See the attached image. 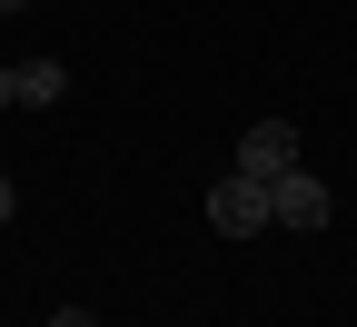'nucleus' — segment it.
I'll list each match as a JSON object with an SVG mask.
<instances>
[{
    "instance_id": "obj_8",
    "label": "nucleus",
    "mask_w": 357,
    "mask_h": 327,
    "mask_svg": "<svg viewBox=\"0 0 357 327\" xmlns=\"http://www.w3.org/2000/svg\"><path fill=\"white\" fill-rule=\"evenodd\" d=\"M0 10H30V0H0Z\"/></svg>"
},
{
    "instance_id": "obj_6",
    "label": "nucleus",
    "mask_w": 357,
    "mask_h": 327,
    "mask_svg": "<svg viewBox=\"0 0 357 327\" xmlns=\"http://www.w3.org/2000/svg\"><path fill=\"white\" fill-rule=\"evenodd\" d=\"M10 100H20V79H10V70H0V109H10Z\"/></svg>"
},
{
    "instance_id": "obj_4",
    "label": "nucleus",
    "mask_w": 357,
    "mask_h": 327,
    "mask_svg": "<svg viewBox=\"0 0 357 327\" xmlns=\"http://www.w3.org/2000/svg\"><path fill=\"white\" fill-rule=\"evenodd\" d=\"M10 79H20V109H60V89H70V70H60V60H20Z\"/></svg>"
},
{
    "instance_id": "obj_1",
    "label": "nucleus",
    "mask_w": 357,
    "mask_h": 327,
    "mask_svg": "<svg viewBox=\"0 0 357 327\" xmlns=\"http://www.w3.org/2000/svg\"><path fill=\"white\" fill-rule=\"evenodd\" d=\"M208 228H218V238H258V228H278V208H268V178L229 169V178L208 189Z\"/></svg>"
},
{
    "instance_id": "obj_3",
    "label": "nucleus",
    "mask_w": 357,
    "mask_h": 327,
    "mask_svg": "<svg viewBox=\"0 0 357 327\" xmlns=\"http://www.w3.org/2000/svg\"><path fill=\"white\" fill-rule=\"evenodd\" d=\"M238 169H248V178H288V169H298V129H288V119H258V129L238 139Z\"/></svg>"
},
{
    "instance_id": "obj_7",
    "label": "nucleus",
    "mask_w": 357,
    "mask_h": 327,
    "mask_svg": "<svg viewBox=\"0 0 357 327\" xmlns=\"http://www.w3.org/2000/svg\"><path fill=\"white\" fill-rule=\"evenodd\" d=\"M10 208H20V199H10V178H0V218H10Z\"/></svg>"
},
{
    "instance_id": "obj_5",
    "label": "nucleus",
    "mask_w": 357,
    "mask_h": 327,
    "mask_svg": "<svg viewBox=\"0 0 357 327\" xmlns=\"http://www.w3.org/2000/svg\"><path fill=\"white\" fill-rule=\"evenodd\" d=\"M60 327H100V317H89V307H60Z\"/></svg>"
},
{
    "instance_id": "obj_2",
    "label": "nucleus",
    "mask_w": 357,
    "mask_h": 327,
    "mask_svg": "<svg viewBox=\"0 0 357 327\" xmlns=\"http://www.w3.org/2000/svg\"><path fill=\"white\" fill-rule=\"evenodd\" d=\"M268 208H278V228H328V218H337V199H328V189H318L307 169L268 178Z\"/></svg>"
}]
</instances>
